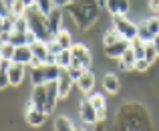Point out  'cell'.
I'll return each mask as SVG.
<instances>
[{
	"label": "cell",
	"mask_w": 159,
	"mask_h": 131,
	"mask_svg": "<svg viewBox=\"0 0 159 131\" xmlns=\"http://www.w3.org/2000/svg\"><path fill=\"white\" fill-rule=\"evenodd\" d=\"M66 10L73 16L75 24L83 30L91 26V24L97 20L99 14V0H70L66 4Z\"/></svg>",
	"instance_id": "1"
},
{
	"label": "cell",
	"mask_w": 159,
	"mask_h": 131,
	"mask_svg": "<svg viewBox=\"0 0 159 131\" xmlns=\"http://www.w3.org/2000/svg\"><path fill=\"white\" fill-rule=\"evenodd\" d=\"M24 18H26V22H28V30L34 32V36L39 40L48 43L51 39H54L51 35V28H48L47 14H43L36 6H28L26 10H24Z\"/></svg>",
	"instance_id": "2"
},
{
	"label": "cell",
	"mask_w": 159,
	"mask_h": 131,
	"mask_svg": "<svg viewBox=\"0 0 159 131\" xmlns=\"http://www.w3.org/2000/svg\"><path fill=\"white\" fill-rule=\"evenodd\" d=\"M113 28L119 32L121 39L133 40L137 36V24H133L131 20L125 18V14H115L113 16Z\"/></svg>",
	"instance_id": "3"
},
{
	"label": "cell",
	"mask_w": 159,
	"mask_h": 131,
	"mask_svg": "<svg viewBox=\"0 0 159 131\" xmlns=\"http://www.w3.org/2000/svg\"><path fill=\"white\" fill-rule=\"evenodd\" d=\"M70 57H73V63L70 65H77V67H83V69H89L91 67V53L85 44L77 43L70 46Z\"/></svg>",
	"instance_id": "4"
},
{
	"label": "cell",
	"mask_w": 159,
	"mask_h": 131,
	"mask_svg": "<svg viewBox=\"0 0 159 131\" xmlns=\"http://www.w3.org/2000/svg\"><path fill=\"white\" fill-rule=\"evenodd\" d=\"M47 83L44 85H34V89H32V95H30V103L34 105L36 109H40V111L47 113Z\"/></svg>",
	"instance_id": "5"
},
{
	"label": "cell",
	"mask_w": 159,
	"mask_h": 131,
	"mask_svg": "<svg viewBox=\"0 0 159 131\" xmlns=\"http://www.w3.org/2000/svg\"><path fill=\"white\" fill-rule=\"evenodd\" d=\"M79 111H81V119L85 121V123H91V125H95V123L99 121L97 109L93 107L91 99H85V101H81V105H79Z\"/></svg>",
	"instance_id": "6"
},
{
	"label": "cell",
	"mask_w": 159,
	"mask_h": 131,
	"mask_svg": "<svg viewBox=\"0 0 159 131\" xmlns=\"http://www.w3.org/2000/svg\"><path fill=\"white\" fill-rule=\"evenodd\" d=\"M44 119H47V113H44V111L36 109L32 103L26 105V121H28V125H32V127H40V125L44 123Z\"/></svg>",
	"instance_id": "7"
},
{
	"label": "cell",
	"mask_w": 159,
	"mask_h": 131,
	"mask_svg": "<svg viewBox=\"0 0 159 131\" xmlns=\"http://www.w3.org/2000/svg\"><path fill=\"white\" fill-rule=\"evenodd\" d=\"M47 20H48V28H51V35L52 36H57L58 32L62 30V12H61V8H52L51 12L47 14Z\"/></svg>",
	"instance_id": "8"
},
{
	"label": "cell",
	"mask_w": 159,
	"mask_h": 131,
	"mask_svg": "<svg viewBox=\"0 0 159 131\" xmlns=\"http://www.w3.org/2000/svg\"><path fill=\"white\" fill-rule=\"evenodd\" d=\"M129 44H131V40L119 39L117 43L105 46V54H107V57H111V58H121V57H123V53L129 49Z\"/></svg>",
	"instance_id": "9"
},
{
	"label": "cell",
	"mask_w": 159,
	"mask_h": 131,
	"mask_svg": "<svg viewBox=\"0 0 159 131\" xmlns=\"http://www.w3.org/2000/svg\"><path fill=\"white\" fill-rule=\"evenodd\" d=\"M73 83H75V81L70 79V75L66 73V69H62L61 77H58V81H57V85H58V99H66V97H69Z\"/></svg>",
	"instance_id": "10"
},
{
	"label": "cell",
	"mask_w": 159,
	"mask_h": 131,
	"mask_svg": "<svg viewBox=\"0 0 159 131\" xmlns=\"http://www.w3.org/2000/svg\"><path fill=\"white\" fill-rule=\"evenodd\" d=\"M32 58V49L28 44L16 46L14 49V57H12V63H18V65H28Z\"/></svg>",
	"instance_id": "11"
},
{
	"label": "cell",
	"mask_w": 159,
	"mask_h": 131,
	"mask_svg": "<svg viewBox=\"0 0 159 131\" xmlns=\"http://www.w3.org/2000/svg\"><path fill=\"white\" fill-rule=\"evenodd\" d=\"M6 73H8V81H10V85H20L22 79H24V65L12 63L10 69H8Z\"/></svg>",
	"instance_id": "12"
},
{
	"label": "cell",
	"mask_w": 159,
	"mask_h": 131,
	"mask_svg": "<svg viewBox=\"0 0 159 131\" xmlns=\"http://www.w3.org/2000/svg\"><path fill=\"white\" fill-rule=\"evenodd\" d=\"M47 95H48V99H47V113H51L54 109V105H57V101H58V85H57V81L47 83Z\"/></svg>",
	"instance_id": "13"
},
{
	"label": "cell",
	"mask_w": 159,
	"mask_h": 131,
	"mask_svg": "<svg viewBox=\"0 0 159 131\" xmlns=\"http://www.w3.org/2000/svg\"><path fill=\"white\" fill-rule=\"evenodd\" d=\"M135 61H137V57H135V53H133L131 44H129V49L125 50L123 57L119 58V67H121V71H131V69H135Z\"/></svg>",
	"instance_id": "14"
},
{
	"label": "cell",
	"mask_w": 159,
	"mask_h": 131,
	"mask_svg": "<svg viewBox=\"0 0 159 131\" xmlns=\"http://www.w3.org/2000/svg\"><path fill=\"white\" fill-rule=\"evenodd\" d=\"M77 85H79V89H81L83 93L93 91V87H95V75H93V71H89V69H87L85 73H83V77L77 81Z\"/></svg>",
	"instance_id": "15"
},
{
	"label": "cell",
	"mask_w": 159,
	"mask_h": 131,
	"mask_svg": "<svg viewBox=\"0 0 159 131\" xmlns=\"http://www.w3.org/2000/svg\"><path fill=\"white\" fill-rule=\"evenodd\" d=\"M107 8L113 16L115 14H127L129 10V0H107Z\"/></svg>",
	"instance_id": "16"
},
{
	"label": "cell",
	"mask_w": 159,
	"mask_h": 131,
	"mask_svg": "<svg viewBox=\"0 0 159 131\" xmlns=\"http://www.w3.org/2000/svg\"><path fill=\"white\" fill-rule=\"evenodd\" d=\"M89 99H91V103H93V107L97 109L99 121H101V119H105V117H107V111H105V97H103V95H99V93H97V95L89 97Z\"/></svg>",
	"instance_id": "17"
},
{
	"label": "cell",
	"mask_w": 159,
	"mask_h": 131,
	"mask_svg": "<svg viewBox=\"0 0 159 131\" xmlns=\"http://www.w3.org/2000/svg\"><path fill=\"white\" fill-rule=\"evenodd\" d=\"M32 49V54L39 58H43V61H47L48 57V49H47V43H43V40H34L32 44H28Z\"/></svg>",
	"instance_id": "18"
},
{
	"label": "cell",
	"mask_w": 159,
	"mask_h": 131,
	"mask_svg": "<svg viewBox=\"0 0 159 131\" xmlns=\"http://www.w3.org/2000/svg\"><path fill=\"white\" fill-rule=\"evenodd\" d=\"M54 129L57 131H77V127L73 125V121H70L69 117H65V115H61V117L54 119Z\"/></svg>",
	"instance_id": "19"
},
{
	"label": "cell",
	"mask_w": 159,
	"mask_h": 131,
	"mask_svg": "<svg viewBox=\"0 0 159 131\" xmlns=\"http://www.w3.org/2000/svg\"><path fill=\"white\" fill-rule=\"evenodd\" d=\"M61 73H62V69L58 65H44V79H47V83L58 81Z\"/></svg>",
	"instance_id": "20"
},
{
	"label": "cell",
	"mask_w": 159,
	"mask_h": 131,
	"mask_svg": "<svg viewBox=\"0 0 159 131\" xmlns=\"http://www.w3.org/2000/svg\"><path fill=\"white\" fill-rule=\"evenodd\" d=\"M103 87H105V91H109V93H117L119 91V79H117V75H113V73L105 75Z\"/></svg>",
	"instance_id": "21"
},
{
	"label": "cell",
	"mask_w": 159,
	"mask_h": 131,
	"mask_svg": "<svg viewBox=\"0 0 159 131\" xmlns=\"http://www.w3.org/2000/svg\"><path fill=\"white\" fill-rule=\"evenodd\" d=\"M70 63H73V57H70V49H62L61 53L57 54V65L61 69H69Z\"/></svg>",
	"instance_id": "22"
},
{
	"label": "cell",
	"mask_w": 159,
	"mask_h": 131,
	"mask_svg": "<svg viewBox=\"0 0 159 131\" xmlns=\"http://www.w3.org/2000/svg\"><path fill=\"white\" fill-rule=\"evenodd\" d=\"M30 79L34 85H44L47 83V79H44V65L36 67V69H30Z\"/></svg>",
	"instance_id": "23"
},
{
	"label": "cell",
	"mask_w": 159,
	"mask_h": 131,
	"mask_svg": "<svg viewBox=\"0 0 159 131\" xmlns=\"http://www.w3.org/2000/svg\"><path fill=\"white\" fill-rule=\"evenodd\" d=\"M137 36H139L143 43H151V40H153L151 32H149V26H147V20L141 22V24H137Z\"/></svg>",
	"instance_id": "24"
},
{
	"label": "cell",
	"mask_w": 159,
	"mask_h": 131,
	"mask_svg": "<svg viewBox=\"0 0 159 131\" xmlns=\"http://www.w3.org/2000/svg\"><path fill=\"white\" fill-rule=\"evenodd\" d=\"M54 39H57V43L61 44L62 49H70V46H73V39H70V32H66V30H61L57 36H54Z\"/></svg>",
	"instance_id": "25"
},
{
	"label": "cell",
	"mask_w": 159,
	"mask_h": 131,
	"mask_svg": "<svg viewBox=\"0 0 159 131\" xmlns=\"http://www.w3.org/2000/svg\"><path fill=\"white\" fill-rule=\"evenodd\" d=\"M14 49H16V46L12 43H4L2 46H0V57L6 58V61H12V57H14Z\"/></svg>",
	"instance_id": "26"
},
{
	"label": "cell",
	"mask_w": 159,
	"mask_h": 131,
	"mask_svg": "<svg viewBox=\"0 0 159 131\" xmlns=\"http://www.w3.org/2000/svg\"><path fill=\"white\" fill-rule=\"evenodd\" d=\"M8 43H12L14 46L28 44V43H26V32H12V35H10V40H8Z\"/></svg>",
	"instance_id": "27"
},
{
	"label": "cell",
	"mask_w": 159,
	"mask_h": 131,
	"mask_svg": "<svg viewBox=\"0 0 159 131\" xmlns=\"http://www.w3.org/2000/svg\"><path fill=\"white\" fill-rule=\"evenodd\" d=\"M24 10H26V6L22 4V0H14L10 4V14L12 16H24Z\"/></svg>",
	"instance_id": "28"
},
{
	"label": "cell",
	"mask_w": 159,
	"mask_h": 131,
	"mask_svg": "<svg viewBox=\"0 0 159 131\" xmlns=\"http://www.w3.org/2000/svg\"><path fill=\"white\" fill-rule=\"evenodd\" d=\"M34 6L39 8L43 14H48V12L54 8V6H52V0H34Z\"/></svg>",
	"instance_id": "29"
},
{
	"label": "cell",
	"mask_w": 159,
	"mask_h": 131,
	"mask_svg": "<svg viewBox=\"0 0 159 131\" xmlns=\"http://www.w3.org/2000/svg\"><path fill=\"white\" fill-rule=\"evenodd\" d=\"M12 32H28V22L24 16H16L14 20V30Z\"/></svg>",
	"instance_id": "30"
},
{
	"label": "cell",
	"mask_w": 159,
	"mask_h": 131,
	"mask_svg": "<svg viewBox=\"0 0 159 131\" xmlns=\"http://www.w3.org/2000/svg\"><path fill=\"white\" fill-rule=\"evenodd\" d=\"M157 57H159V54H157L155 44H153V43H145V58H147L149 63H153Z\"/></svg>",
	"instance_id": "31"
},
{
	"label": "cell",
	"mask_w": 159,
	"mask_h": 131,
	"mask_svg": "<svg viewBox=\"0 0 159 131\" xmlns=\"http://www.w3.org/2000/svg\"><path fill=\"white\" fill-rule=\"evenodd\" d=\"M119 39H121V36H119V32H117L115 28H113V30H107V32H105V36H103V44H105V46H109V44L117 43Z\"/></svg>",
	"instance_id": "32"
},
{
	"label": "cell",
	"mask_w": 159,
	"mask_h": 131,
	"mask_svg": "<svg viewBox=\"0 0 159 131\" xmlns=\"http://www.w3.org/2000/svg\"><path fill=\"white\" fill-rule=\"evenodd\" d=\"M87 69H83V67H77V65H70L69 69H66V73L70 75V79H73V81H79V79L83 77V73H85Z\"/></svg>",
	"instance_id": "33"
},
{
	"label": "cell",
	"mask_w": 159,
	"mask_h": 131,
	"mask_svg": "<svg viewBox=\"0 0 159 131\" xmlns=\"http://www.w3.org/2000/svg\"><path fill=\"white\" fill-rule=\"evenodd\" d=\"M147 26H149V32H151V36L155 39V35L159 32V18L155 16V18H149L147 20Z\"/></svg>",
	"instance_id": "34"
},
{
	"label": "cell",
	"mask_w": 159,
	"mask_h": 131,
	"mask_svg": "<svg viewBox=\"0 0 159 131\" xmlns=\"http://www.w3.org/2000/svg\"><path fill=\"white\" fill-rule=\"evenodd\" d=\"M47 49H48V53H51V54H58V53L62 50V46L57 43V39H51V40L47 43Z\"/></svg>",
	"instance_id": "35"
},
{
	"label": "cell",
	"mask_w": 159,
	"mask_h": 131,
	"mask_svg": "<svg viewBox=\"0 0 159 131\" xmlns=\"http://www.w3.org/2000/svg\"><path fill=\"white\" fill-rule=\"evenodd\" d=\"M149 65H151V63H149L147 58H137V61H135V69L137 71H147Z\"/></svg>",
	"instance_id": "36"
},
{
	"label": "cell",
	"mask_w": 159,
	"mask_h": 131,
	"mask_svg": "<svg viewBox=\"0 0 159 131\" xmlns=\"http://www.w3.org/2000/svg\"><path fill=\"white\" fill-rule=\"evenodd\" d=\"M8 85H10V81H8V73L0 69V89H4V87H8Z\"/></svg>",
	"instance_id": "37"
},
{
	"label": "cell",
	"mask_w": 159,
	"mask_h": 131,
	"mask_svg": "<svg viewBox=\"0 0 159 131\" xmlns=\"http://www.w3.org/2000/svg\"><path fill=\"white\" fill-rule=\"evenodd\" d=\"M43 65H44L43 58H39V57H34V54H32V58H30V63H28V67H30V69H36V67H43Z\"/></svg>",
	"instance_id": "38"
},
{
	"label": "cell",
	"mask_w": 159,
	"mask_h": 131,
	"mask_svg": "<svg viewBox=\"0 0 159 131\" xmlns=\"http://www.w3.org/2000/svg\"><path fill=\"white\" fill-rule=\"evenodd\" d=\"M10 14V8H8L6 0H0V16H8Z\"/></svg>",
	"instance_id": "39"
},
{
	"label": "cell",
	"mask_w": 159,
	"mask_h": 131,
	"mask_svg": "<svg viewBox=\"0 0 159 131\" xmlns=\"http://www.w3.org/2000/svg\"><path fill=\"white\" fill-rule=\"evenodd\" d=\"M44 65H57V54H51V53H48V57H47V61H44Z\"/></svg>",
	"instance_id": "40"
},
{
	"label": "cell",
	"mask_w": 159,
	"mask_h": 131,
	"mask_svg": "<svg viewBox=\"0 0 159 131\" xmlns=\"http://www.w3.org/2000/svg\"><path fill=\"white\" fill-rule=\"evenodd\" d=\"M149 6H151L153 10L157 12V10H159V0H149Z\"/></svg>",
	"instance_id": "41"
},
{
	"label": "cell",
	"mask_w": 159,
	"mask_h": 131,
	"mask_svg": "<svg viewBox=\"0 0 159 131\" xmlns=\"http://www.w3.org/2000/svg\"><path fill=\"white\" fill-rule=\"evenodd\" d=\"M52 2H54V4H58V8H61V6H66L70 0H52Z\"/></svg>",
	"instance_id": "42"
},
{
	"label": "cell",
	"mask_w": 159,
	"mask_h": 131,
	"mask_svg": "<svg viewBox=\"0 0 159 131\" xmlns=\"http://www.w3.org/2000/svg\"><path fill=\"white\" fill-rule=\"evenodd\" d=\"M151 43L155 44V49H157V54H159V32H157V35H155V39H153Z\"/></svg>",
	"instance_id": "43"
},
{
	"label": "cell",
	"mask_w": 159,
	"mask_h": 131,
	"mask_svg": "<svg viewBox=\"0 0 159 131\" xmlns=\"http://www.w3.org/2000/svg\"><path fill=\"white\" fill-rule=\"evenodd\" d=\"M22 4H24V6H34V0H22Z\"/></svg>",
	"instance_id": "44"
},
{
	"label": "cell",
	"mask_w": 159,
	"mask_h": 131,
	"mask_svg": "<svg viewBox=\"0 0 159 131\" xmlns=\"http://www.w3.org/2000/svg\"><path fill=\"white\" fill-rule=\"evenodd\" d=\"M2 18H4V16H0V32H2Z\"/></svg>",
	"instance_id": "45"
},
{
	"label": "cell",
	"mask_w": 159,
	"mask_h": 131,
	"mask_svg": "<svg viewBox=\"0 0 159 131\" xmlns=\"http://www.w3.org/2000/svg\"><path fill=\"white\" fill-rule=\"evenodd\" d=\"M97 131H103V127H101V125H99V127H97Z\"/></svg>",
	"instance_id": "46"
},
{
	"label": "cell",
	"mask_w": 159,
	"mask_h": 131,
	"mask_svg": "<svg viewBox=\"0 0 159 131\" xmlns=\"http://www.w3.org/2000/svg\"><path fill=\"white\" fill-rule=\"evenodd\" d=\"M0 69H2V57H0Z\"/></svg>",
	"instance_id": "47"
},
{
	"label": "cell",
	"mask_w": 159,
	"mask_h": 131,
	"mask_svg": "<svg viewBox=\"0 0 159 131\" xmlns=\"http://www.w3.org/2000/svg\"><path fill=\"white\" fill-rule=\"evenodd\" d=\"M77 131H85V129H81V127H77Z\"/></svg>",
	"instance_id": "48"
}]
</instances>
